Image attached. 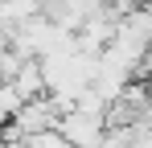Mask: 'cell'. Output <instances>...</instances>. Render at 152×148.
Instances as JSON below:
<instances>
[{
    "label": "cell",
    "instance_id": "277c9868",
    "mask_svg": "<svg viewBox=\"0 0 152 148\" xmlns=\"http://www.w3.org/2000/svg\"><path fill=\"white\" fill-rule=\"evenodd\" d=\"M21 66H25V58H21L12 45H4V49H0V86H4V82H17Z\"/></svg>",
    "mask_w": 152,
    "mask_h": 148
},
{
    "label": "cell",
    "instance_id": "6da1fadb",
    "mask_svg": "<svg viewBox=\"0 0 152 148\" xmlns=\"http://www.w3.org/2000/svg\"><path fill=\"white\" fill-rule=\"evenodd\" d=\"M62 140L70 148H99L103 136H107V119L103 115H82V111H70L66 119L58 123Z\"/></svg>",
    "mask_w": 152,
    "mask_h": 148
},
{
    "label": "cell",
    "instance_id": "5b68a950",
    "mask_svg": "<svg viewBox=\"0 0 152 148\" xmlns=\"http://www.w3.org/2000/svg\"><path fill=\"white\" fill-rule=\"evenodd\" d=\"M148 86H152V82H148Z\"/></svg>",
    "mask_w": 152,
    "mask_h": 148
},
{
    "label": "cell",
    "instance_id": "3957f363",
    "mask_svg": "<svg viewBox=\"0 0 152 148\" xmlns=\"http://www.w3.org/2000/svg\"><path fill=\"white\" fill-rule=\"evenodd\" d=\"M21 111H25V99H21V91H17L12 82H4V86H0V132H4L12 119H17Z\"/></svg>",
    "mask_w": 152,
    "mask_h": 148
},
{
    "label": "cell",
    "instance_id": "7a4b0ae2",
    "mask_svg": "<svg viewBox=\"0 0 152 148\" xmlns=\"http://www.w3.org/2000/svg\"><path fill=\"white\" fill-rule=\"evenodd\" d=\"M12 86L21 91V99H25V103H33V99H45V95H50V91H45V74H41V62H25Z\"/></svg>",
    "mask_w": 152,
    "mask_h": 148
}]
</instances>
